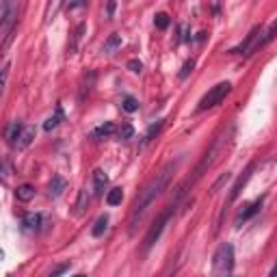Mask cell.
<instances>
[{"label":"cell","instance_id":"cell-1","mask_svg":"<svg viewBox=\"0 0 277 277\" xmlns=\"http://www.w3.org/2000/svg\"><path fill=\"white\" fill-rule=\"evenodd\" d=\"M173 171H175V163H167L165 169H163L161 173H156L154 180L147 184L141 193H138V197H136L134 204H132V212H130V232L136 230V223L143 219L145 210L156 202V197H161L163 191L167 189V186H169Z\"/></svg>","mask_w":277,"mask_h":277},{"label":"cell","instance_id":"cell-2","mask_svg":"<svg viewBox=\"0 0 277 277\" xmlns=\"http://www.w3.org/2000/svg\"><path fill=\"white\" fill-rule=\"evenodd\" d=\"M234 134H236V128H234V126H227L225 130L214 138L212 145H210V150H206V154L202 156V161L197 163L195 171H193V177H189V180H186V182L180 186V189H177L175 202H180L182 197H184V193H186V189H189V186H193L197 180H200V177H204V173H208V169H210V167L227 152V147H230L232 141H234Z\"/></svg>","mask_w":277,"mask_h":277},{"label":"cell","instance_id":"cell-3","mask_svg":"<svg viewBox=\"0 0 277 277\" xmlns=\"http://www.w3.org/2000/svg\"><path fill=\"white\" fill-rule=\"evenodd\" d=\"M17 26V7L9 0H3L0 3V33H3V50H7L9 44L13 39Z\"/></svg>","mask_w":277,"mask_h":277},{"label":"cell","instance_id":"cell-4","mask_svg":"<svg viewBox=\"0 0 277 277\" xmlns=\"http://www.w3.org/2000/svg\"><path fill=\"white\" fill-rule=\"evenodd\" d=\"M175 206H177V202L173 200L169 206L165 208V210L156 216V221L150 225V230H147V234H145V239H143V251L147 253L152 249V247L158 243V239L163 236V232H165V227H167V223H169V219L173 216V210H175Z\"/></svg>","mask_w":277,"mask_h":277},{"label":"cell","instance_id":"cell-5","mask_svg":"<svg viewBox=\"0 0 277 277\" xmlns=\"http://www.w3.org/2000/svg\"><path fill=\"white\" fill-rule=\"evenodd\" d=\"M232 269H234V247L230 243H223L212 258V275L214 277H230Z\"/></svg>","mask_w":277,"mask_h":277},{"label":"cell","instance_id":"cell-6","mask_svg":"<svg viewBox=\"0 0 277 277\" xmlns=\"http://www.w3.org/2000/svg\"><path fill=\"white\" fill-rule=\"evenodd\" d=\"M232 91V85L230 83H219V85H214L210 91H208L202 100H200V104H197V111H208V108H212V106H216V104H221L223 100H225V95Z\"/></svg>","mask_w":277,"mask_h":277},{"label":"cell","instance_id":"cell-7","mask_svg":"<svg viewBox=\"0 0 277 277\" xmlns=\"http://www.w3.org/2000/svg\"><path fill=\"white\" fill-rule=\"evenodd\" d=\"M260 35H262V26H253L251 31H249V35L245 37V42H241L236 48H232L230 52H232V54H251L253 48H255V44H258Z\"/></svg>","mask_w":277,"mask_h":277},{"label":"cell","instance_id":"cell-8","mask_svg":"<svg viewBox=\"0 0 277 277\" xmlns=\"http://www.w3.org/2000/svg\"><path fill=\"white\" fill-rule=\"evenodd\" d=\"M262 204H264V195H260L258 200H253V202H249V204H245V206L241 208V212L236 214V219H234V225H236V227H241V223L249 221L251 216H255V214L260 212Z\"/></svg>","mask_w":277,"mask_h":277},{"label":"cell","instance_id":"cell-9","mask_svg":"<svg viewBox=\"0 0 277 277\" xmlns=\"http://www.w3.org/2000/svg\"><path fill=\"white\" fill-rule=\"evenodd\" d=\"M253 169H255V163H249V165H247V169L243 171V175L239 177V180H236V184L232 186V193H230V204L236 202V200L241 197V193H243V189L247 186V182H249V177H251Z\"/></svg>","mask_w":277,"mask_h":277},{"label":"cell","instance_id":"cell-10","mask_svg":"<svg viewBox=\"0 0 277 277\" xmlns=\"http://www.w3.org/2000/svg\"><path fill=\"white\" fill-rule=\"evenodd\" d=\"M22 130H24V126H22V122H11L7 126V130H5V138H7V143L9 145H17V141H19V134H22Z\"/></svg>","mask_w":277,"mask_h":277},{"label":"cell","instance_id":"cell-11","mask_svg":"<svg viewBox=\"0 0 277 277\" xmlns=\"http://www.w3.org/2000/svg\"><path fill=\"white\" fill-rule=\"evenodd\" d=\"M22 225H24V230H28V232H37L39 227L44 225V216L39 212H28V214H24Z\"/></svg>","mask_w":277,"mask_h":277},{"label":"cell","instance_id":"cell-12","mask_svg":"<svg viewBox=\"0 0 277 277\" xmlns=\"http://www.w3.org/2000/svg\"><path fill=\"white\" fill-rule=\"evenodd\" d=\"M277 37V19H275V22H271V26L269 28H266V31H262V37L258 39V44H255V48H253V52H258L260 50V48H264L266 44H271L273 42V39Z\"/></svg>","mask_w":277,"mask_h":277},{"label":"cell","instance_id":"cell-13","mask_svg":"<svg viewBox=\"0 0 277 277\" xmlns=\"http://www.w3.org/2000/svg\"><path fill=\"white\" fill-rule=\"evenodd\" d=\"M93 186H95V195L102 197L104 191H106V186H108V175H106V171H102V169H95V171H93Z\"/></svg>","mask_w":277,"mask_h":277},{"label":"cell","instance_id":"cell-14","mask_svg":"<svg viewBox=\"0 0 277 277\" xmlns=\"http://www.w3.org/2000/svg\"><path fill=\"white\" fill-rule=\"evenodd\" d=\"M65 189H67V182L63 180L61 175H54V177H52V182H50V186H48V195H50L52 200H56V197H61V195H63Z\"/></svg>","mask_w":277,"mask_h":277},{"label":"cell","instance_id":"cell-15","mask_svg":"<svg viewBox=\"0 0 277 277\" xmlns=\"http://www.w3.org/2000/svg\"><path fill=\"white\" fill-rule=\"evenodd\" d=\"M95 83V74L93 72H89L85 78H83V83H81V89H78V102H85V97L91 93V87Z\"/></svg>","mask_w":277,"mask_h":277},{"label":"cell","instance_id":"cell-16","mask_svg":"<svg viewBox=\"0 0 277 277\" xmlns=\"http://www.w3.org/2000/svg\"><path fill=\"white\" fill-rule=\"evenodd\" d=\"M63 120H65V115H63V108H61V104H58V106L54 108V115H52V117H48V120H46V124H44V130H46V132L54 130V128H56L58 124H61Z\"/></svg>","mask_w":277,"mask_h":277},{"label":"cell","instance_id":"cell-17","mask_svg":"<svg viewBox=\"0 0 277 277\" xmlns=\"http://www.w3.org/2000/svg\"><path fill=\"white\" fill-rule=\"evenodd\" d=\"M15 197H17V202H31L33 197H35V186L33 184H19L17 189H15Z\"/></svg>","mask_w":277,"mask_h":277},{"label":"cell","instance_id":"cell-18","mask_svg":"<svg viewBox=\"0 0 277 277\" xmlns=\"http://www.w3.org/2000/svg\"><path fill=\"white\" fill-rule=\"evenodd\" d=\"M120 128H117L113 122H106V124H102V126H97L95 130L91 132V136L93 138H104V136H111V134H115Z\"/></svg>","mask_w":277,"mask_h":277},{"label":"cell","instance_id":"cell-19","mask_svg":"<svg viewBox=\"0 0 277 277\" xmlns=\"http://www.w3.org/2000/svg\"><path fill=\"white\" fill-rule=\"evenodd\" d=\"M33 138H35V128L33 126H24V130L22 134H19V141H17V150H24V147H28L33 143Z\"/></svg>","mask_w":277,"mask_h":277},{"label":"cell","instance_id":"cell-20","mask_svg":"<svg viewBox=\"0 0 277 277\" xmlns=\"http://www.w3.org/2000/svg\"><path fill=\"white\" fill-rule=\"evenodd\" d=\"M106 227H108V216L100 214V216H97V221L93 223V227H91V236H93V239H100V236L106 232Z\"/></svg>","mask_w":277,"mask_h":277},{"label":"cell","instance_id":"cell-21","mask_svg":"<svg viewBox=\"0 0 277 277\" xmlns=\"http://www.w3.org/2000/svg\"><path fill=\"white\" fill-rule=\"evenodd\" d=\"M163 126H165V120H158L156 124H152L150 128H147V132H145V136H143V145H147L150 141H154V136L163 130Z\"/></svg>","mask_w":277,"mask_h":277},{"label":"cell","instance_id":"cell-22","mask_svg":"<svg viewBox=\"0 0 277 277\" xmlns=\"http://www.w3.org/2000/svg\"><path fill=\"white\" fill-rule=\"evenodd\" d=\"M124 200V191L122 189H111L106 193V204L108 206H120Z\"/></svg>","mask_w":277,"mask_h":277},{"label":"cell","instance_id":"cell-23","mask_svg":"<svg viewBox=\"0 0 277 277\" xmlns=\"http://www.w3.org/2000/svg\"><path fill=\"white\" fill-rule=\"evenodd\" d=\"M89 200H91V195L87 193V189H83L81 195H78V202H76V212H78V214L85 212V208L89 206Z\"/></svg>","mask_w":277,"mask_h":277},{"label":"cell","instance_id":"cell-24","mask_svg":"<svg viewBox=\"0 0 277 277\" xmlns=\"http://www.w3.org/2000/svg\"><path fill=\"white\" fill-rule=\"evenodd\" d=\"M122 108H124L126 113H136V111H138V102H136V97L126 95V97H124V102H122Z\"/></svg>","mask_w":277,"mask_h":277},{"label":"cell","instance_id":"cell-25","mask_svg":"<svg viewBox=\"0 0 277 277\" xmlns=\"http://www.w3.org/2000/svg\"><path fill=\"white\" fill-rule=\"evenodd\" d=\"M122 46V37L120 35H111L106 39V44H104V52H113L115 48H120Z\"/></svg>","mask_w":277,"mask_h":277},{"label":"cell","instance_id":"cell-26","mask_svg":"<svg viewBox=\"0 0 277 277\" xmlns=\"http://www.w3.org/2000/svg\"><path fill=\"white\" fill-rule=\"evenodd\" d=\"M117 136L124 138V141L132 138V136H134V128H132V124H122V128L117 130Z\"/></svg>","mask_w":277,"mask_h":277},{"label":"cell","instance_id":"cell-27","mask_svg":"<svg viewBox=\"0 0 277 277\" xmlns=\"http://www.w3.org/2000/svg\"><path fill=\"white\" fill-rule=\"evenodd\" d=\"M83 33H85V24H78L76 33H74V42H72V46H69V54H74V52H76V48H78V42H81Z\"/></svg>","mask_w":277,"mask_h":277},{"label":"cell","instance_id":"cell-28","mask_svg":"<svg viewBox=\"0 0 277 277\" xmlns=\"http://www.w3.org/2000/svg\"><path fill=\"white\" fill-rule=\"evenodd\" d=\"M154 24H156V28H161V31H165V28L169 26V15H167V13H156Z\"/></svg>","mask_w":277,"mask_h":277},{"label":"cell","instance_id":"cell-29","mask_svg":"<svg viewBox=\"0 0 277 277\" xmlns=\"http://www.w3.org/2000/svg\"><path fill=\"white\" fill-rule=\"evenodd\" d=\"M193 67H195V61H193V58H189V61H186V63L182 65V72H180V78H182V81H184V78L193 72Z\"/></svg>","mask_w":277,"mask_h":277},{"label":"cell","instance_id":"cell-30","mask_svg":"<svg viewBox=\"0 0 277 277\" xmlns=\"http://www.w3.org/2000/svg\"><path fill=\"white\" fill-rule=\"evenodd\" d=\"M230 177H232V173H223V175L219 177V180H216V182L212 184V191H210V193H216V191H219V189H221V186H223L227 180H230Z\"/></svg>","mask_w":277,"mask_h":277},{"label":"cell","instance_id":"cell-31","mask_svg":"<svg viewBox=\"0 0 277 277\" xmlns=\"http://www.w3.org/2000/svg\"><path fill=\"white\" fill-rule=\"evenodd\" d=\"M128 69H130L132 74H141L143 63H141V61H136V58H132V61H128Z\"/></svg>","mask_w":277,"mask_h":277},{"label":"cell","instance_id":"cell-32","mask_svg":"<svg viewBox=\"0 0 277 277\" xmlns=\"http://www.w3.org/2000/svg\"><path fill=\"white\" fill-rule=\"evenodd\" d=\"M65 271H69V264H58L56 269H54V271H52L50 275H48V277H61V275H63Z\"/></svg>","mask_w":277,"mask_h":277},{"label":"cell","instance_id":"cell-33","mask_svg":"<svg viewBox=\"0 0 277 277\" xmlns=\"http://www.w3.org/2000/svg\"><path fill=\"white\" fill-rule=\"evenodd\" d=\"M269 277H277V264H275V266H273V271H271V273H269Z\"/></svg>","mask_w":277,"mask_h":277},{"label":"cell","instance_id":"cell-34","mask_svg":"<svg viewBox=\"0 0 277 277\" xmlns=\"http://www.w3.org/2000/svg\"><path fill=\"white\" fill-rule=\"evenodd\" d=\"M74 277H85V275H83V273H78V275H74Z\"/></svg>","mask_w":277,"mask_h":277}]
</instances>
